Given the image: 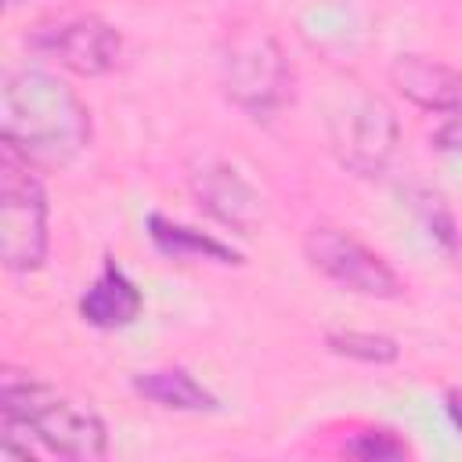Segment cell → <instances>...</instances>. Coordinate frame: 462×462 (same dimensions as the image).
<instances>
[{"label":"cell","instance_id":"6da1fadb","mask_svg":"<svg viewBox=\"0 0 462 462\" xmlns=\"http://www.w3.org/2000/svg\"><path fill=\"white\" fill-rule=\"evenodd\" d=\"M0 141L29 166L58 170L90 144V112L58 76L18 69L0 90Z\"/></svg>","mask_w":462,"mask_h":462},{"label":"cell","instance_id":"7a4b0ae2","mask_svg":"<svg viewBox=\"0 0 462 462\" xmlns=\"http://www.w3.org/2000/svg\"><path fill=\"white\" fill-rule=\"evenodd\" d=\"M0 411L25 422L29 433L36 437L40 451H47V455L90 462V458H105V451H108V433H105V422L97 419V411L29 372L4 368Z\"/></svg>","mask_w":462,"mask_h":462},{"label":"cell","instance_id":"3957f363","mask_svg":"<svg viewBox=\"0 0 462 462\" xmlns=\"http://www.w3.org/2000/svg\"><path fill=\"white\" fill-rule=\"evenodd\" d=\"M292 61L263 25H235L220 43V87L231 105L267 119L292 101Z\"/></svg>","mask_w":462,"mask_h":462},{"label":"cell","instance_id":"277c9868","mask_svg":"<svg viewBox=\"0 0 462 462\" xmlns=\"http://www.w3.org/2000/svg\"><path fill=\"white\" fill-rule=\"evenodd\" d=\"M32 170L18 152L0 148V256L14 274L36 271L47 256V199Z\"/></svg>","mask_w":462,"mask_h":462},{"label":"cell","instance_id":"5b68a950","mask_svg":"<svg viewBox=\"0 0 462 462\" xmlns=\"http://www.w3.org/2000/svg\"><path fill=\"white\" fill-rule=\"evenodd\" d=\"M303 253L318 274H325L328 282L357 296L397 300L404 292V282L397 278V271L375 249H368L357 235L336 224H314L303 238Z\"/></svg>","mask_w":462,"mask_h":462},{"label":"cell","instance_id":"8992f818","mask_svg":"<svg viewBox=\"0 0 462 462\" xmlns=\"http://www.w3.org/2000/svg\"><path fill=\"white\" fill-rule=\"evenodd\" d=\"M25 43L76 76H105L123 58V36L97 14L43 18L25 32Z\"/></svg>","mask_w":462,"mask_h":462},{"label":"cell","instance_id":"52a82bcc","mask_svg":"<svg viewBox=\"0 0 462 462\" xmlns=\"http://www.w3.org/2000/svg\"><path fill=\"white\" fill-rule=\"evenodd\" d=\"M332 148L346 170L361 177L383 173V166L393 159V148H397L393 108L375 94L350 101L332 123Z\"/></svg>","mask_w":462,"mask_h":462},{"label":"cell","instance_id":"ba28073f","mask_svg":"<svg viewBox=\"0 0 462 462\" xmlns=\"http://www.w3.org/2000/svg\"><path fill=\"white\" fill-rule=\"evenodd\" d=\"M188 188L195 195V202L220 220L231 231L249 235L260 220H263V199L260 191L224 159L217 155H199L188 166Z\"/></svg>","mask_w":462,"mask_h":462},{"label":"cell","instance_id":"9c48e42d","mask_svg":"<svg viewBox=\"0 0 462 462\" xmlns=\"http://www.w3.org/2000/svg\"><path fill=\"white\" fill-rule=\"evenodd\" d=\"M390 83L397 94L437 116H462V69L422 54H401L390 65Z\"/></svg>","mask_w":462,"mask_h":462},{"label":"cell","instance_id":"30bf717a","mask_svg":"<svg viewBox=\"0 0 462 462\" xmlns=\"http://www.w3.org/2000/svg\"><path fill=\"white\" fill-rule=\"evenodd\" d=\"M141 289L130 282V274L116 260H105L101 274L79 296V318L94 328H123L141 314Z\"/></svg>","mask_w":462,"mask_h":462},{"label":"cell","instance_id":"8fae6325","mask_svg":"<svg viewBox=\"0 0 462 462\" xmlns=\"http://www.w3.org/2000/svg\"><path fill=\"white\" fill-rule=\"evenodd\" d=\"M134 390L170 411H213L217 397L184 368H152V372H137L134 375Z\"/></svg>","mask_w":462,"mask_h":462},{"label":"cell","instance_id":"7c38bea8","mask_svg":"<svg viewBox=\"0 0 462 462\" xmlns=\"http://www.w3.org/2000/svg\"><path fill=\"white\" fill-rule=\"evenodd\" d=\"M148 235L155 242V249H162L173 260H217V263H238V253L231 245H224L213 235H202L195 227L173 224L166 217H148Z\"/></svg>","mask_w":462,"mask_h":462},{"label":"cell","instance_id":"4fadbf2b","mask_svg":"<svg viewBox=\"0 0 462 462\" xmlns=\"http://www.w3.org/2000/svg\"><path fill=\"white\" fill-rule=\"evenodd\" d=\"M325 346L339 357L361 361V365H390L397 361V339L383 332H361V328H332L325 332Z\"/></svg>","mask_w":462,"mask_h":462},{"label":"cell","instance_id":"5bb4252c","mask_svg":"<svg viewBox=\"0 0 462 462\" xmlns=\"http://www.w3.org/2000/svg\"><path fill=\"white\" fill-rule=\"evenodd\" d=\"M343 451L354 458H365V462H372V458L383 462V458H404L408 444L390 430H361V433H354V440L343 444Z\"/></svg>","mask_w":462,"mask_h":462},{"label":"cell","instance_id":"9a60e30c","mask_svg":"<svg viewBox=\"0 0 462 462\" xmlns=\"http://www.w3.org/2000/svg\"><path fill=\"white\" fill-rule=\"evenodd\" d=\"M437 148H444V152H458V155H462V116H451V119L437 130Z\"/></svg>","mask_w":462,"mask_h":462},{"label":"cell","instance_id":"2e32d148","mask_svg":"<svg viewBox=\"0 0 462 462\" xmlns=\"http://www.w3.org/2000/svg\"><path fill=\"white\" fill-rule=\"evenodd\" d=\"M444 408H448V419L455 422V430L462 433V390H448V397H444Z\"/></svg>","mask_w":462,"mask_h":462}]
</instances>
